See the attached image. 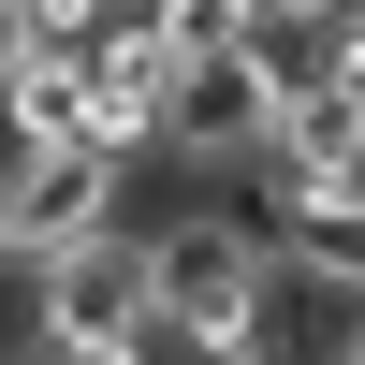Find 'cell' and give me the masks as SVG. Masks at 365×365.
<instances>
[{
    "label": "cell",
    "mask_w": 365,
    "mask_h": 365,
    "mask_svg": "<svg viewBox=\"0 0 365 365\" xmlns=\"http://www.w3.org/2000/svg\"><path fill=\"white\" fill-rule=\"evenodd\" d=\"M263 278H278V220H263L234 175H190V205L146 220V336L234 351L263 322Z\"/></svg>",
    "instance_id": "1"
},
{
    "label": "cell",
    "mask_w": 365,
    "mask_h": 365,
    "mask_svg": "<svg viewBox=\"0 0 365 365\" xmlns=\"http://www.w3.org/2000/svg\"><path fill=\"white\" fill-rule=\"evenodd\" d=\"M103 220H132V161H117L103 132H15L0 146V263H44V249H73V234H103Z\"/></svg>",
    "instance_id": "2"
},
{
    "label": "cell",
    "mask_w": 365,
    "mask_h": 365,
    "mask_svg": "<svg viewBox=\"0 0 365 365\" xmlns=\"http://www.w3.org/2000/svg\"><path fill=\"white\" fill-rule=\"evenodd\" d=\"M278 117H292V73H278V44L175 58V103H161V146H146V161H175V175H249L263 146H278Z\"/></svg>",
    "instance_id": "3"
},
{
    "label": "cell",
    "mask_w": 365,
    "mask_h": 365,
    "mask_svg": "<svg viewBox=\"0 0 365 365\" xmlns=\"http://www.w3.org/2000/svg\"><path fill=\"white\" fill-rule=\"evenodd\" d=\"M278 365H351L365 351V234H278V278L249 322Z\"/></svg>",
    "instance_id": "4"
},
{
    "label": "cell",
    "mask_w": 365,
    "mask_h": 365,
    "mask_svg": "<svg viewBox=\"0 0 365 365\" xmlns=\"http://www.w3.org/2000/svg\"><path fill=\"white\" fill-rule=\"evenodd\" d=\"M146 322V220H103L29 263V336H132Z\"/></svg>",
    "instance_id": "5"
},
{
    "label": "cell",
    "mask_w": 365,
    "mask_h": 365,
    "mask_svg": "<svg viewBox=\"0 0 365 365\" xmlns=\"http://www.w3.org/2000/svg\"><path fill=\"white\" fill-rule=\"evenodd\" d=\"M73 44H88V132L117 161H146L161 146V103H175V44L146 29V0H103V29H73Z\"/></svg>",
    "instance_id": "6"
},
{
    "label": "cell",
    "mask_w": 365,
    "mask_h": 365,
    "mask_svg": "<svg viewBox=\"0 0 365 365\" xmlns=\"http://www.w3.org/2000/svg\"><path fill=\"white\" fill-rule=\"evenodd\" d=\"M15 132H88V44L44 29V44L0 73V146H15Z\"/></svg>",
    "instance_id": "7"
},
{
    "label": "cell",
    "mask_w": 365,
    "mask_h": 365,
    "mask_svg": "<svg viewBox=\"0 0 365 365\" xmlns=\"http://www.w3.org/2000/svg\"><path fill=\"white\" fill-rule=\"evenodd\" d=\"M15 365H161V336H146V322L132 336H29Z\"/></svg>",
    "instance_id": "8"
},
{
    "label": "cell",
    "mask_w": 365,
    "mask_h": 365,
    "mask_svg": "<svg viewBox=\"0 0 365 365\" xmlns=\"http://www.w3.org/2000/svg\"><path fill=\"white\" fill-rule=\"evenodd\" d=\"M29 44H44V29H29V15H15V0H0V73H15V58H29Z\"/></svg>",
    "instance_id": "9"
}]
</instances>
